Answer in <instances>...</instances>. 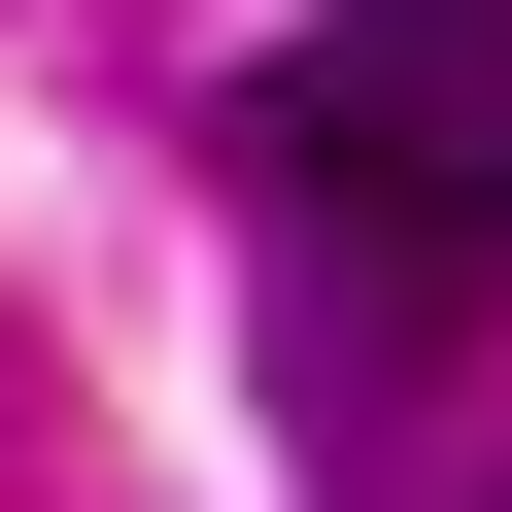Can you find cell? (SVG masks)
I'll return each instance as SVG.
<instances>
[{"label":"cell","instance_id":"obj_1","mask_svg":"<svg viewBox=\"0 0 512 512\" xmlns=\"http://www.w3.org/2000/svg\"><path fill=\"white\" fill-rule=\"evenodd\" d=\"M274 171H342L410 239H512V0H342L274 69Z\"/></svg>","mask_w":512,"mask_h":512},{"label":"cell","instance_id":"obj_2","mask_svg":"<svg viewBox=\"0 0 512 512\" xmlns=\"http://www.w3.org/2000/svg\"><path fill=\"white\" fill-rule=\"evenodd\" d=\"M444 308H478V239H410V205H342V171H274V376H308V410H342V376H410Z\"/></svg>","mask_w":512,"mask_h":512}]
</instances>
